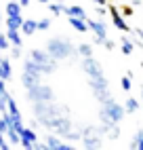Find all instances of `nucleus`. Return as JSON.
Here are the masks:
<instances>
[{"label": "nucleus", "mask_w": 143, "mask_h": 150, "mask_svg": "<svg viewBox=\"0 0 143 150\" xmlns=\"http://www.w3.org/2000/svg\"><path fill=\"white\" fill-rule=\"evenodd\" d=\"M124 114H126L124 106H118L111 97L103 102V110H101V118H103V123H120V118Z\"/></svg>", "instance_id": "f257e3e1"}, {"label": "nucleus", "mask_w": 143, "mask_h": 150, "mask_svg": "<svg viewBox=\"0 0 143 150\" xmlns=\"http://www.w3.org/2000/svg\"><path fill=\"white\" fill-rule=\"evenodd\" d=\"M46 51L53 55L55 59H63V57H67L72 51H76V49L72 47L65 38H50L48 45H46Z\"/></svg>", "instance_id": "f03ea898"}, {"label": "nucleus", "mask_w": 143, "mask_h": 150, "mask_svg": "<svg viewBox=\"0 0 143 150\" xmlns=\"http://www.w3.org/2000/svg\"><path fill=\"white\" fill-rule=\"evenodd\" d=\"M86 23L88 30L95 34V42L103 45L107 40V23H103V19H90V17H86Z\"/></svg>", "instance_id": "7ed1b4c3"}, {"label": "nucleus", "mask_w": 143, "mask_h": 150, "mask_svg": "<svg viewBox=\"0 0 143 150\" xmlns=\"http://www.w3.org/2000/svg\"><path fill=\"white\" fill-rule=\"evenodd\" d=\"M107 11L111 15V23L116 25V30H120V32H130V25L124 21V17H122V11L116 6V4H109L107 6Z\"/></svg>", "instance_id": "20e7f679"}, {"label": "nucleus", "mask_w": 143, "mask_h": 150, "mask_svg": "<svg viewBox=\"0 0 143 150\" xmlns=\"http://www.w3.org/2000/svg\"><path fill=\"white\" fill-rule=\"evenodd\" d=\"M19 137H21V148H34V144L38 142V135H36V131L34 129H29V127H23L21 131H19Z\"/></svg>", "instance_id": "39448f33"}, {"label": "nucleus", "mask_w": 143, "mask_h": 150, "mask_svg": "<svg viewBox=\"0 0 143 150\" xmlns=\"http://www.w3.org/2000/svg\"><path fill=\"white\" fill-rule=\"evenodd\" d=\"M46 148H50V150H74V146L63 144V142H61L59 137H55V135L46 137Z\"/></svg>", "instance_id": "423d86ee"}, {"label": "nucleus", "mask_w": 143, "mask_h": 150, "mask_svg": "<svg viewBox=\"0 0 143 150\" xmlns=\"http://www.w3.org/2000/svg\"><path fill=\"white\" fill-rule=\"evenodd\" d=\"M11 76H13L11 59H8V57H2V62H0V78H4V81H11Z\"/></svg>", "instance_id": "0eeeda50"}, {"label": "nucleus", "mask_w": 143, "mask_h": 150, "mask_svg": "<svg viewBox=\"0 0 143 150\" xmlns=\"http://www.w3.org/2000/svg\"><path fill=\"white\" fill-rule=\"evenodd\" d=\"M21 32H23V36H34L38 32V19H23Z\"/></svg>", "instance_id": "6e6552de"}, {"label": "nucleus", "mask_w": 143, "mask_h": 150, "mask_svg": "<svg viewBox=\"0 0 143 150\" xmlns=\"http://www.w3.org/2000/svg\"><path fill=\"white\" fill-rule=\"evenodd\" d=\"M6 36H8V40H11V45L23 47V32H21V30H11V28H6Z\"/></svg>", "instance_id": "1a4fd4ad"}, {"label": "nucleus", "mask_w": 143, "mask_h": 150, "mask_svg": "<svg viewBox=\"0 0 143 150\" xmlns=\"http://www.w3.org/2000/svg\"><path fill=\"white\" fill-rule=\"evenodd\" d=\"M67 17H82V19H86L88 15H86V11L80 4H72V6H65V11H63Z\"/></svg>", "instance_id": "9d476101"}, {"label": "nucleus", "mask_w": 143, "mask_h": 150, "mask_svg": "<svg viewBox=\"0 0 143 150\" xmlns=\"http://www.w3.org/2000/svg\"><path fill=\"white\" fill-rule=\"evenodd\" d=\"M69 25L76 30V32H88V23H86V19L82 17H69Z\"/></svg>", "instance_id": "9b49d317"}, {"label": "nucleus", "mask_w": 143, "mask_h": 150, "mask_svg": "<svg viewBox=\"0 0 143 150\" xmlns=\"http://www.w3.org/2000/svg\"><path fill=\"white\" fill-rule=\"evenodd\" d=\"M21 25H23V15H6V28L21 30Z\"/></svg>", "instance_id": "f8f14e48"}, {"label": "nucleus", "mask_w": 143, "mask_h": 150, "mask_svg": "<svg viewBox=\"0 0 143 150\" xmlns=\"http://www.w3.org/2000/svg\"><path fill=\"white\" fill-rule=\"evenodd\" d=\"M135 38H122V40H120V49H122V53H124V55H130L132 51H135Z\"/></svg>", "instance_id": "ddd939ff"}, {"label": "nucleus", "mask_w": 143, "mask_h": 150, "mask_svg": "<svg viewBox=\"0 0 143 150\" xmlns=\"http://www.w3.org/2000/svg\"><path fill=\"white\" fill-rule=\"evenodd\" d=\"M139 108H141V104L137 102L135 97H128L126 102H124V110H126V114H135Z\"/></svg>", "instance_id": "4468645a"}, {"label": "nucleus", "mask_w": 143, "mask_h": 150, "mask_svg": "<svg viewBox=\"0 0 143 150\" xmlns=\"http://www.w3.org/2000/svg\"><path fill=\"white\" fill-rule=\"evenodd\" d=\"M48 11L53 13L55 17H59L61 13L65 11V4H63V2H59V0H53V2H48Z\"/></svg>", "instance_id": "2eb2a0df"}, {"label": "nucleus", "mask_w": 143, "mask_h": 150, "mask_svg": "<svg viewBox=\"0 0 143 150\" xmlns=\"http://www.w3.org/2000/svg\"><path fill=\"white\" fill-rule=\"evenodd\" d=\"M82 146L84 148H101V139L99 137H82Z\"/></svg>", "instance_id": "dca6fc26"}, {"label": "nucleus", "mask_w": 143, "mask_h": 150, "mask_svg": "<svg viewBox=\"0 0 143 150\" xmlns=\"http://www.w3.org/2000/svg\"><path fill=\"white\" fill-rule=\"evenodd\" d=\"M130 148H135V150H143V129H141V131H137V135L132 137Z\"/></svg>", "instance_id": "f3484780"}, {"label": "nucleus", "mask_w": 143, "mask_h": 150, "mask_svg": "<svg viewBox=\"0 0 143 150\" xmlns=\"http://www.w3.org/2000/svg\"><path fill=\"white\" fill-rule=\"evenodd\" d=\"M11 47L13 45H11V40H8V36L4 32H0V51H2V53L4 51H11Z\"/></svg>", "instance_id": "a211bd4d"}, {"label": "nucleus", "mask_w": 143, "mask_h": 150, "mask_svg": "<svg viewBox=\"0 0 143 150\" xmlns=\"http://www.w3.org/2000/svg\"><path fill=\"white\" fill-rule=\"evenodd\" d=\"M76 51H78L80 55H82V57H93V47L86 45V42H82V45H80V47L76 49Z\"/></svg>", "instance_id": "6ab92c4d"}, {"label": "nucleus", "mask_w": 143, "mask_h": 150, "mask_svg": "<svg viewBox=\"0 0 143 150\" xmlns=\"http://www.w3.org/2000/svg\"><path fill=\"white\" fill-rule=\"evenodd\" d=\"M120 87H122V91H130V89H132V78L128 74H124L120 78Z\"/></svg>", "instance_id": "aec40b11"}, {"label": "nucleus", "mask_w": 143, "mask_h": 150, "mask_svg": "<svg viewBox=\"0 0 143 150\" xmlns=\"http://www.w3.org/2000/svg\"><path fill=\"white\" fill-rule=\"evenodd\" d=\"M50 28V19H38V32H44V30H48Z\"/></svg>", "instance_id": "412c9836"}, {"label": "nucleus", "mask_w": 143, "mask_h": 150, "mask_svg": "<svg viewBox=\"0 0 143 150\" xmlns=\"http://www.w3.org/2000/svg\"><path fill=\"white\" fill-rule=\"evenodd\" d=\"M8 148H11V144L6 142V135L0 131V150H8Z\"/></svg>", "instance_id": "4be33fe9"}, {"label": "nucleus", "mask_w": 143, "mask_h": 150, "mask_svg": "<svg viewBox=\"0 0 143 150\" xmlns=\"http://www.w3.org/2000/svg\"><path fill=\"white\" fill-rule=\"evenodd\" d=\"M11 55H13V59H21V47H11Z\"/></svg>", "instance_id": "5701e85b"}, {"label": "nucleus", "mask_w": 143, "mask_h": 150, "mask_svg": "<svg viewBox=\"0 0 143 150\" xmlns=\"http://www.w3.org/2000/svg\"><path fill=\"white\" fill-rule=\"evenodd\" d=\"M8 91H6V81L4 78H0V97H4Z\"/></svg>", "instance_id": "b1692460"}, {"label": "nucleus", "mask_w": 143, "mask_h": 150, "mask_svg": "<svg viewBox=\"0 0 143 150\" xmlns=\"http://www.w3.org/2000/svg\"><path fill=\"white\" fill-rule=\"evenodd\" d=\"M120 11H122V15H124V17H130V15H132V6H128V4H124V6H122V8H120Z\"/></svg>", "instance_id": "393cba45"}, {"label": "nucleus", "mask_w": 143, "mask_h": 150, "mask_svg": "<svg viewBox=\"0 0 143 150\" xmlns=\"http://www.w3.org/2000/svg\"><path fill=\"white\" fill-rule=\"evenodd\" d=\"M103 47L107 49V51H114V49H116V42H114V40H109V38H107V40L103 42Z\"/></svg>", "instance_id": "a878e982"}, {"label": "nucleus", "mask_w": 143, "mask_h": 150, "mask_svg": "<svg viewBox=\"0 0 143 150\" xmlns=\"http://www.w3.org/2000/svg\"><path fill=\"white\" fill-rule=\"evenodd\" d=\"M97 15H99V17H105V15H107V11H105V8L99 4V6H97Z\"/></svg>", "instance_id": "bb28decb"}, {"label": "nucleus", "mask_w": 143, "mask_h": 150, "mask_svg": "<svg viewBox=\"0 0 143 150\" xmlns=\"http://www.w3.org/2000/svg\"><path fill=\"white\" fill-rule=\"evenodd\" d=\"M132 32H135V36H137V38H143V30H141V28H135Z\"/></svg>", "instance_id": "cd10ccee"}, {"label": "nucleus", "mask_w": 143, "mask_h": 150, "mask_svg": "<svg viewBox=\"0 0 143 150\" xmlns=\"http://www.w3.org/2000/svg\"><path fill=\"white\" fill-rule=\"evenodd\" d=\"M29 2H32V0H19V4H21L23 8H25V6H29Z\"/></svg>", "instance_id": "c85d7f7f"}, {"label": "nucleus", "mask_w": 143, "mask_h": 150, "mask_svg": "<svg viewBox=\"0 0 143 150\" xmlns=\"http://www.w3.org/2000/svg\"><path fill=\"white\" fill-rule=\"evenodd\" d=\"M40 4H48V2H53V0H38ZM59 2H63V0H59Z\"/></svg>", "instance_id": "c756f323"}, {"label": "nucleus", "mask_w": 143, "mask_h": 150, "mask_svg": "<svg viewBox=\"0 0 143 150\" xmlns=\"http://www.w3.org/2000/svg\"><path fill=\"white\" fill-rule=\"evenodd\" d=\"M0 28H2V6H0Z\"/></svg>", "instance_id": "7c9ffc66"}, {"label": "nucleus", "mask_w": 143, "mask_h": 150, "mask_svg": "<svg viewBox=\"0 0 143 150\" xmlns=\"http://www.w3.org/2000/svg\"><path fill=\"white\" fill-rule=\"evenodd\" d=\"M0 62H2V51H0Z\"/></svg>", "instance_id": "2f4dec72"}, {"label": "nucleus", "mask_w": 143, "mask_h": 150, "mask_svg": "<svg viewBox=\"0 0 143 150\" xmlns=\"http://www.w3.org/2000/svg\"><path fill=\"white\" fill-rule=\"evenodd\" d=\"M141 97H143V89H141Z\"/></svg>", "instance_id": "473e14b6"}, {"label": "nucleus", "mask_w": 143, "mask_h": 150, "mask_svg": "<svg viewBox=\"0 0 143 150\" xmlns=\"http://www.w3.org/2000/svg\"><path fill=\"white\" fill-rule=\"evenodd\" d=\"M141 112H143V106H141Z\"/></svg>", "instance_id": "72a5a7b5"}, {"label": "nucleus", "mask_w": 143, "mask_h": 150, "mask_svg": "<svg viewBox=\"0 0 143 150\" xmlns=\"http://www.w3.org/2000/svg\"><path fill=\"white\" fill-rule=\"evenodd\" d=\"M141 68H143V62H141Z\"/></svg>", "instance_id": "f704fd0d"}]
</instances>
